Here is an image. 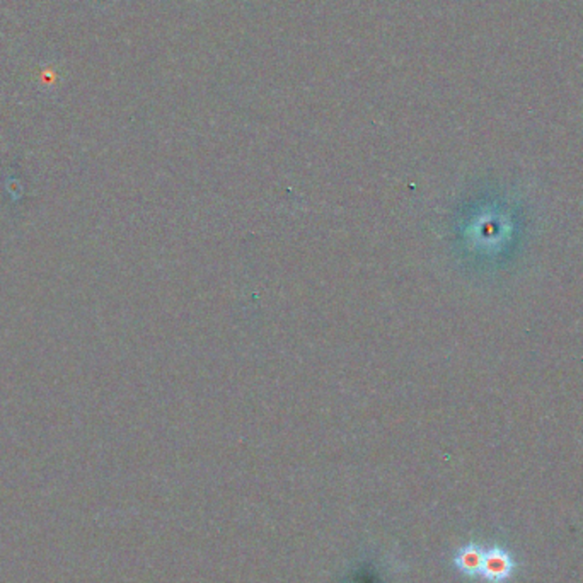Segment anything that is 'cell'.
Wrapping results in <instances>:
<instances>
[{"instance_id":"obj_1","label":"cell","mask_w":583,"mask_h":583,"mask_svg":"<svg viewBox=\"0 0 583 583\" xmlns=\"http://www.w3.org/2000/svg\"><path fill=\"white\" fill-rule=\"evenodd\" d=\"M514 570H515V562L505 549L501 547L484 549L479 577H483L486 582L505 583L514 575Z\"/></svg>"},{"instance_id":"obj_2","label":"cell","mask_w":583,"mask_h":583,"mask_svg":"<svg viewBox=\"0 0 583 583\" xmlns=\"http://www.w3.org/2000/svg\"><path fill=\"white\" fill-rule=\"evenodd\" d=\"M483 558H484V549H481L476 544H467L459 549L454 562L462 573L476 577L481 573Z\"/></svg>"}]
</instances>
